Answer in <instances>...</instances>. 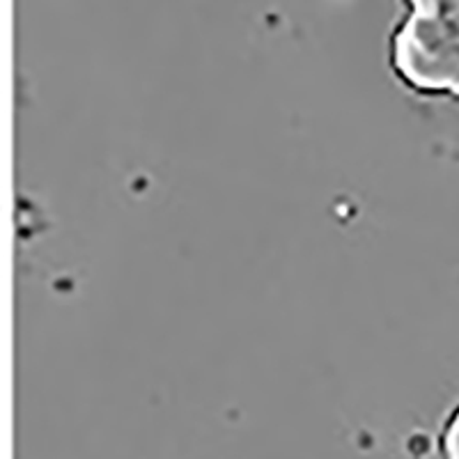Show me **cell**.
I'll return each instance as SVG.
<instances>
[{
  "label": "cell",
  "mask_w": 459,
  "mask_h": 459,
  "mask_svg": "<svg viewBox=\"0 0 459 459\" xmlns=\"http://www.w3.org/2000/svg\"><path fill=\"white\" fill-rule=\"evenodd\" d=\"M391 74L407 90L459 101V0H407L386 37Z\"/></svg>",
  "instance_id": "6da1fadb"
},
{
  "label": "cell",
  "mask_w": 459,
  "mask_h": 459,
  "mask_svg": "<svg viewBox=\"0 0 459 459\" xmlns=\"http://www.w3.org/2000/svg\"><path fill=\"white\" fill-rule=\"evenodd\" d=\"M438 450L444 459H459V402L446 416L438 434Z\"/></svg>",
  "instance_id": "7a4b0ae2"
}]
</instances>
